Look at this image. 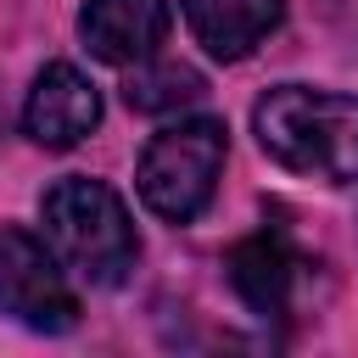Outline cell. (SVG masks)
<instances>
[{
	"label": "cell",
	"mask_w": 358,
	"mask_h": 358,
	"mask_svg": "<svg viewBox=\"0 0 358 358\" xmlns=\"http://www.w3.org/2000/svg\"><path fill=\"white\" fill-rule=\"evenodd\" d=\"M190 39L218 56V62H241L252 56L285 17V0H179Z\"/></svg>",
	"instance_id": "8"
},
{
	"label": "cell",
	"mask_w": 358,
	"mask_h": 358,
	"mask_svg": "<svg viewBox=\"0 0 358 358\" xmlns=\"http://www.w3.org/2000/svg\"><path fill=\"white\" fill-rule=\"evenodd\" d=\"M296 280H302V257L291 252L285 235L263 229V235L235 241V252H229V285H235V296L252 313L285 319L291 313V296H296Z\"/></svg>",
	"instance_id": "7"
},
{
	"label": "cell",
	"mask_w": 358,
	"mask_h": 358,
	"mask_svg": "<svg viewBox=\"0 0 358 358\" xmlns=\"http://www.w3.org/2000/svg\"><path fill=\"white\" fill-rule=\"evenodd\" d=\"M0 313L39 336H62L78 324V296L67 285V268L39 235L17 224H0Z\"/></svg>",
	"instance_id": "4"
},
{
	"label": "cell",
	"mask_w": 358,
	"mask_h": 358,
	"mask_svg": "<svg viewBox=\"0 0 358 358\" xmlns=\"http://www.w3.org/2000/svg\"><path fill=\"white\" fill-rule=\"evenodd\" d=\"M101 123V90L73 62H45L22 101V134L45 151H73Z\"/></svg>",
	"instance_id": "5"
},
{
	"label": "cell",
	"mask_w": 358,
	"mask_h": 358,
	"mask_svg": "<svg viewBox=\"0 0 358 358\" xmlns=\"http://www.w3.org/2000/svg\"><path fill=\"white\" fill-rule=\"evenodd\" d=\"M168 28H173L168 0H84V11H78V39L90 45V56H101L112 67H134V62L157 56Z\"/></svg>",
	"instance_id": "6"
},
{
	"label": "cell",
	"mask_w": 358,
	"mask_h": 358,
	"mask_svg": "<svg viewBox=\"0 0 358 358\" xmlns=\"http://www.w3.org/2000/svg\"><path fill=\"white\" fill-rule=\"evenodd\" d=\"M201 95H207V84H201V73L185 67V62H157V56H145V62H134L129 78H123V101H129L134 112H151V117L179 112V106H196Z\"/></svg>",
	"instance_id": "9"
},
{
	"label": "cell",
	"mask_w": 358,
	"mask_h": 358,
	"mask_svg": "<svg viewBox=\"0 0 358 358\" xmlns=\"http://www.w3.org/2000/svg\"><path fill=\"white\" fill-rule=\"evenodd\" d=\"M224 157H229V129L218 117H179V123L157 129L134 168L140 201L168 224L201 218L218 190Z\"/></svg>",
	"instance_id": "3"
},
{
	"label": "cell",
	"mask_w": 358,
	"mask_h": 358,
	"mask_svg": "<svg viewBox=\"0 0 358 358\" xmlns=\"http://www.w3.org/2000/svg\"><path fill=\"white\" fill-rule=\"evenodd\" d=\"M252 134L285 173L319 185L358 179V95L313 90V84H274L252 106Z\"/></svg>",
	"instance_id": "1"
},
{
	"label": "cell",
	"mask_w": 358,
	"mask_h": 358,
	"mask_svg": "<svg viewBox=\"0 0 358 358\" xmlns=\"http://www.w3.org/2000/svg\"><path fill=\"white\" fill-rule=\"evenodd\" d=\"M39 224L56 263L84 285H123L140 257L134 218L106 179H90V173L56 179L39 196Z\"/></svg>",
	"instance_id": "2"
}]
</instances>
